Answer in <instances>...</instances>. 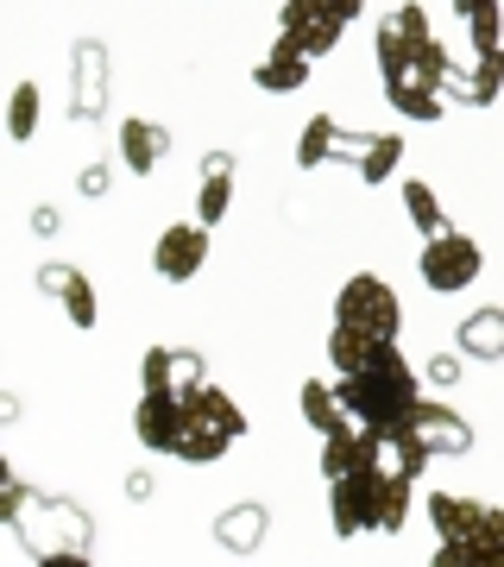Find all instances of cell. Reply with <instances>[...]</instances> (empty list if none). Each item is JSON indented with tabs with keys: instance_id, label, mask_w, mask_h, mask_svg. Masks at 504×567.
Returning <instances> with one entry per match:
<instances>
[{
	"instance_id": "cell-8",
	"label": "cell",
	"mask_w": 504,
	"mask_h": 567,
	"mask_svg": "<svg viewBox=\"0 0 504 567\" xmlns=\"http://www.w3.org/2000/svg\"><path fill=\"white\" fill-rule=\"evenodd\" d=\"M278 32L290 44H302L309 58H328L335 44H341L347 20L335 13V0H284V13H278Z\"/></svg>"
},
{
	"instance_id": "cell-30",
	"label": "cell",
	"mask_w": 504,
	"mask_h": 567,
	"mask_svg": "<svg viewBox=\"0 0 504 567\" xmlns=\"http://www.w3.org/2000/svg\"><path fill=\"white\" fill-rule=\"evenodd\" d=\"M466 7H473V0H454V13H466Z\"/></svg>"
},
{
	"instance_id": "cell-1",
	"label": "cell",
	"mask_w": 504,
	"mask_h": 567,
	"mask_svg": "<svg viewBox=\"0 0 504 567\" xmlns=\"http://www.w3.org/2000/svg\"><path fill=\"white\" fill-rule=\"evenodd\" d=\"M379 76H384V102L398 107L403 121H442L448 102V70H454V58H448V44L429 32V13L416 7V0H403L398 13H384L379 20Z\"/></svg>"
},
{
	"instance_id": "cell-11",
	"label": "cell",
	"mask_w": 504,
	"mask_h": 567,
	"mask_svg": "<svg viewBox=\"0 0 504 567\" xmlns=\"http://www.w3.org/2000/svg\"><path fill=\"white\" fill-rule=\"evenodd\" d=\"M398 429H410L429 454H466V447H473V429H466L448 404H429V398H416V404H410V416H403Z\"/></svg>"
},
{
	"instance_id": "cell-10",
	"label": "cell",
	"mask_w": 504,
	"mask_h": 567,
	"mask_svg": "<svg viewBox=\"0 0 504 567\" xmlns=\"http://www.w3.org/2000/svg\"><path fill=\"white\" fill-rule=\"evenodd\" d=\"M202 259H208V227H202V221L164 227L158 246H152V265H158V278H164V284H189V278H202Z\"/></svg>"
},
{
	"instance_id": "cell-24",
	"label": "cell",
	"mask_w": 504,
	"mask_h": 567,
	"mask_svg": "<svg viewBox=\"0 0 504 567\" xmlns=\"http://www.w3.org/2000/svg\"><path fill=\"white\" fill-rule=\"evenodd\" d=\"M403 208H410V221L423 227V234H448V215H442V203H435V189H429L423 177L403 183Z\"/></svg>"
},
{
	"instance_id": "cell-3",
	"label": "cell",
	"mask_w": 504,
	"mask_h": 567,
	"mask_svg": "<svg viewBox=\"0 0 504 567\" xmlns=\"http://www.w3.org/2000/svg\"><path fill=\"white\" fill-rule=\"evenodd\" d=\"M341 404L353 410V423L379 429V435H391V429L410 416V404L423 398V385H416V365L398 353V341L379 347L372 360L360 365V372H341Z\"/></svg>"
},
{
	"instance_id": "cell-23",
	"label": "cell",
	"mask_w": 504,
	"mask_h": 567,
	"mask_svg": "<svg viewBox=\"0 0 504 567\" xmlns=\"http://www.w3.org/2000/svg\"><path fill=\"white\" fill-rule=\"evenodd\" d=\"M335 133H341L335 114H316V121L302 126V140H297V164H302V171H316V164L335 158Z\"/></svg>"
},
{
	"instance_id": "cell-25",
	"label": "cell",
	"mask_w": 504,
	"mask_h": 567,
	"mask_svg": "<svg viewBox=\"0 0 504 567\" xmlns=\"http://www.w3.org/2000/svg\"><path fill=\"white\" fill-rule=\"evenodd\" d=\"M265 536V511L259 505H240V511H227L222 517V543L227 548H253Z\"/></svg>"
},
{
	"instance_id": "cell-4",
	"label": "cell",
	"mask_w": 504,
	"mask_h": 567,
	"mask_svg": "<svg viewBox=\"0 0 504 567\" xmlns=\"http://www.w3.org/2000/svg\"><path fill=\"white\" fill-rule=\"evenodd\" d=\"M429 524H435V543H442V555H435L442 567H504V511L435 492Z\"/></svg>"
},
{
	"instance_id": "cell-12",
	"label": "cell",
	"mask_w": 504,
	"mask_h": 567,
	"mask_svg": "<svg viewBox=\"0 0 504 567\" xmlns=\"http://www.w3.org/2000/svg\"><path fill=\"white\" fill-rule=\"evenodd\" d=\"M39 290H44V297H51V303H58V309H63V316H70L76 328H95V322H101L95 284L82 278L76 265H58V259H51V265H39Z\"/></svg>"
},
{
	"instance_id": "cell-20",
	"label": "cell",
	"mask_w": 504,
	"mask_h": 567,
	"mask_svg": "<svg viewBox=\"0 0 504 567\" xmlns=\"http://www.w3.org/2000/svg\"><path fill=\"white\" fill-rule=\"evenodd\" d=\"M379 347H391V341H372V334H360V328L335 322V334H328V360H335V372H360Z\"/></svg>"
},
{
	"instance_id": "cell-21",
	"label": "cell",
	"mask_w": 504,
	"mask_h": 567,
	"mask_svg": "<svg viewBox=\"0 0 504 567\" xmlns=\"http://www.w3.org/2000/svg\"><path fill=\"white\" fill-rule=\"evenodd\" d=\"M461 347L480 353V360H498L504 353V309H480V316L461 328Z\"/></svg>"
},
{
	"instance_id": "cell-27",
	"label": "cell",
	"mask_w": 504,
	"mask_h": 567,
	"mask_svg": "<svg viewBox=\"0 0 504 567\" xmlns=\"http://www.w3.org/2000/svg\"><path fill=\"white\" fill-rule=\"evenodd\" d=\"M82 196H107V171H82Z\"/></svg>"
},
{
	"instance_id": "cell-29",
	"label": "cell",
	"mask_w": 504,
	"mask_h": 567,
	"mask_svg": "<svg viewBox=\"0 0 504 567\" xmlns=\"http://www.w3.org/2000/svg\"><path fill=\"white\" fill-rule=\"evenodd\" d=\"M335 13H341V20H360V13H366V0H335Z\"/></svg>"
},
{
	"instance_id": "cell-5",
	"label": "cell",
	"mask_w": 504,
	"mask_h": 567,
	"mask_svg": "<svg viewBox=\"0 0 504 567\" xmlns=\"http://www.w3.org/2000/svg\"><path fill=\"white\" fill-rule=\"evenodd\" d=\"M246 435V410L227 398L222 385H196L189 391V410H183V435H177V461L208 466L222 461L227 447Z\"/></svg>"
},
{
	"instance_id": "cell-15",
	"label": "cell",
	"mask_w": 504,
	"mask_h": 567,
	"mask_svg": "<svg viewBox=\"0 0 504 567\" xmlns=\"http://www.w3.org/2000/svg\"><path fill=\"white\" fill-rule=\"evenodd\" d=\"M309 63H316V58L278 32V39H271V51L259 58V70H253V82H259L265 95H297L302 82H309Z\"/></svg>"
},
{
	"instance_id": "cell-28",
	"label": "cell",
	"mask_w": 504,
	"mask_h": 567,
	"mask_svg": "<svg viewBox=\"0 0 504 567\" xmlns=\"http://www.w3.org/2000/svg\"><path fill=\"white\" fill-rule=\"evenodd\" d=\"M429 372H435V385H454V379H461V365H454V360H435Z\"/></svg>"
},
{
	"instance_id": "cell-19",
	"label": "cell",
	"mask_w": 504,
	"mask_h": 567,
	"mask_svg": "<svg viewBox=\"0 0 504 567\" xmlns=\"http://www.w3.org/2000/svg\"><path fill=\"white\" fill-rule=\"evenodd\" d=\"M121 152H126V171H133V177H152V164L171 152V133L152 126V121H126L121 126Z\"/></svg>"
},
{
	"instance_id": "cell-13",
	"label": "cell",
	"mask_w": 504,
	"mask_h": 567,
	"mask_svg": "<svg viewBox=\"0 0 504 567\" xmlns=\"http://www.w3.org/2000/svg\"><path fill=\"white\" fill-rule=\"evenodd\" d=\"M140 385L145 391H196V385H208V372H202V353H189V347H145Z\"/></svg>"
},
{
	"instance_id": "cell-6",
	"label": "cell",
	"mask_w": 504,
	"mask_h": 567,
	"mask_svg": "<svg viewBox=\"0 0 504 567\" xmlns=\"http://www.w3.org/2000/svg\"><path fill=\"white\" fill-rule=\"evenodd\" d=\"M335 322H341V328H360V334H372V341H398L403 303H398V290H391L384 278L360 271V278L341 284V297H335Z\"/></svg>"
},
{
	"instance_id": "cell-18",
	"label": "cell",
	"mask_w": 504,
	"mask_h": 567,
	"mask_svg": "<svg viewBox=\"0 0 504 567\" xmlns=\"http://www.w3.org/2000/svg\"><path fill=\"white\" fill-rule=\"evenodd\" d=\"M297 404H302V423H309V429H322V435L360 429V423H353V410L341 404V391H335V385H316V379H309V385L297 391Z\"/></svg>"
},
{
	"instance_id": "cell-9",
	"label": "cell",
	"mask_w": 504,
	"mask_h": 567,
	"mask_svg": "<svg viewBox=\"0 0 504 567\" xmlns=\"http://www.w3.org/2000/svg\"><path fill=\"white\" fill-rule=\"evenodd\" d=\"M183 410H189V391H145L140 410H133V435H140V447H152V454H177Z\"/></svg>"
},
{
	"instance_id": "cell-7",
	"label": "cell",
	"mask_w": 504,
	"mask_h": 567,
	"mask_svg": "<svg viewBox=\"0 0 504 567\" xmlns=\"http://www.w3.org/2000/svg\"><path fill=\"white\" fill-rule=\"evenodd\" d=\"M480 265H485V252H480V240L473 234H429V246H423V284L429 290H442V297H454V290H466V284L480 278Z\"/></svg>"
},
{
	"instance_id": "cell-14",
	"label": "cell",
	"mask_w": 504,
	"mask_h": 567,
	"mask_svg": "<svg viewBox=\"0 0 504 567\" xmlns=\"http://www.w3.org/2000/svg\"><path fill=\"white\" fill-rule=\"evenodd\" d=\"M384 461V435L379 429H341V435H328L322 447V480H347V473H360V466H379Z\"/></svg>"
},
{
	"instance_id": "cell-2",
	"label": "cell",
	"mask_w": 504,
	"mask_h": 567,
	"mask_svg": "<svg viewBox=\"0 0 504 567\" xmlns=\"http://www.w3.org/2000/svg\"><path fill=\"white\" fill-rule=\"evenodd\" d=\"M410 517V473H398L391 461L379 466H360V473H347V480H328V524L341 543L366 536V529H403Z\"/></svg>"
},
{
	"instance_id": "cell-22",
	"label": "cell",
	"mask_w": 504,
	"mask_h": 567,
	"mask_svg": "<svg viewBox=\"0 0 504 567\" xmlns=\"http://www.w3.org/2000/svg\"><path fill=\"white\" fill-rule=\"evenodd\" d=\"M39 107H44L39 82H20V89H13V102H7V140H13V145H25L32 133H39Z\"/></svg>"
},
{
	"instance_id": "cell-17",
	"label": "cell",
	"mask_w": 504,
	"mask_h": 567,
	"mask_svg": "<svg viewBox=\"0 0 504 567\" xmlns=\"http://www.w3.org/2000/svg\"><path fill=\"white\" fill-rule=\"evenodd\" d=\"M107 107V58H101L95 39L76 44V121H95Z\"/></svg>"
},
{
	"instance_id": "cell-26",
	"label": "cell",
	"mask_w": 504,
	"mask_h": 567,
	"mask_svg": "<svg viewBox=\"0 0 504 567\" xmlns=\"http://www.w3.org/2000/svg\"><path fill=\"white\" fill-rule=\"evenodd\" d=\"M398 158H403V140L398 133H379L372 152H366V164H360V183H384L391 171H398Z\"/></svg>"
},
{
	"instance_id": "cell-16",
	"label": "cell",
	"mask_w": 504,
	"mask_h": 567,
	"mask_svg": "<svg viewBox=\"0 0 504 567\" xmlns=\"http://www.w3.org/2000/svg\"><path fill=\"white\" fill-rule=\"evenodd\" d=\"M234 208V152H208L202 158V183H196V221L215 227Z\"/></svg>"
}]
</instances>
